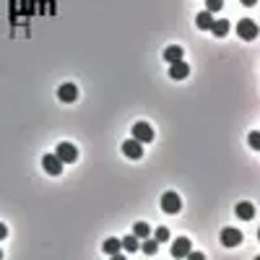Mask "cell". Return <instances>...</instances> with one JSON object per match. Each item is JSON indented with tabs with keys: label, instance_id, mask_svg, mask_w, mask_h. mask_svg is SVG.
Masks as SVG:
<instances>
[{
	"label": "cell",
	"instance_id": "6da1fadb",
	"mask_svg": "<svg viewBox=\"0 0 260 260\" xmlns=\"http://www.w3.org/2000/svg\"><path fill=\"white\" fill-rule=\"evenodd\" d=\"M237 34L242 36L245 42H253V39H258V24L253 18H242V21L237 24Z\"/></svg>",
	"mask_w": 260,
	"mask_h": 260
},
{
	"label": "cell",
	"instance_id": "7a4b0ae2",
	"mask_svg": "<svg viewBox=\"0 0 260 260\" xmlns=\"http://www.w3.org/2000/svg\"><path fill=\"white\" fill-rule=\"evenodd\" d=\"M162 208H164V213H180V208H182V200H180V195L177 193H164L162 195Z\"/></svg>",
	"mask_w": 260,
	"mask_h": 260
},
{
	"label": "cell",
	"instance_id": "3957f363",
	"mask_svg": "<svg viewBox=\"0 0 260 260\" xmlns=\"http://www.w3.org/2000/svg\"><path fill=\"white\" fill-rule=\"evenodd\" d=\"M133 138L138 143H151L154 141V128L148 123H135L133 125Z\"/></svg>",
	"mask_w": 260,
	"mask_h": 260
},
{
	"label": "cell",
	"instance_id": "277c9868",
	"mask_svg": "<svg viewBox=\"0 0 260 260\" xmlns=\"http://www.w3.org/2000/svg\"><path fill=\"white\" fill-rule=\"evenodd\" d=\"M55 156H58L63 164H70V162H76V159H78V148L73 146V143H60V146H58V151H55Z\"/></svg>",
	"mask_w": 260,
	"mask_h": 260
},
{
	"label": "cell",
	"instance_id": "5b68a950",
	"mask_svg": "<svg viewBox=\"0 0 260 260\" xmlns=\"http://www.w3.org/2000/svg\"><path fill=\"white\" fill-rule=\"evenodd\" d=\"M239 242H242V231L239 229H234V227L221 229V245L224 247H237Z\"/></svg>",
	"mask_w": 260,
	"mask_h": 260
},
{
	"label": "cell",
	"instance_id": "8992f818",
	"mask_svg": "<svg viewBox=\"0 0 260 260\" xmlns=\"http://www.w3.org/2000/svg\"><path fill=\"white\" fill-rule=\"evenodd\" d=\"M42 166H44V172H47V174H52V177H58V174L63 172V162L55 154H44L42 156Z\"/></svg>",
	"mask_w": 260,
	"mask_h": 260
},
{
	"label": "cell",
	"instance_id": "52a82bcc",
	"mask_svg": "<svg viewBox=\"0 0 260 260\" xmlns=\"http://www.w3.org/2000/svg\"><path fill=\"white\" fill-rule=\"evenodd\" d=\"M190 250H193L190 239H188V237H177V239L172 242V258H188Z\"/></svg>",
	"mask_w": 260,
	"mask_h": 260
},
{
	"label": "cell",
	"instance_id": "ba28073f",
	"mask_svg": "<svg viewBox=\"0 0 260 260\" xmlns=\"http://www.w3.org/2000/svg\"><path fill=\"white\" fill-rule=\"evenodd\" d=\"M188 76H190V65H188V63H182V60L169 63V78L182 81V78H188Z\"/></svg>",
	"mask_w": 260,
	"mask_h": 260
},
{
	"label": "cell",
	"instance_id": "9c48e42d",
	"mask_svg": "<svg viewBox=\"0 0 260 260\" xmlns=\"http://www.w3.org/2000/svg\"><path fill=\"white\" fill-rule=\"evenodd\" d=\"M58 97H60V101H65V104H73V101L78 99V89L73 86V83H63V86L58 89Z\"/></svg>",
	"mask_w": 260,
	"mask_h": 260
},
{
	"label": "cell",
	"instance_id": "30bf717a",
	"mask_svg": "<svg viewBox=\"0 0 260 260\" xmlns=\"http://www.w3.org/2000/svg\"><path fill=\"white\" fill-rule=\"evenodd\" d=\"M123 154L128 156V159H141L143 156V143H138L135 138L133 141H125L123 143Z\"/></svg>",
	"mask_w": 260,
	"mask_h": 260
},
{
	"label": "cell",
	"instance_id": "8fae6325",
	"mask_svg": "<svg viewBox=\"0 0 260 260\" xmlns=\"http://www.w3.org/2000/svg\"><path fill=\"white\" fill-rule=\"evenodd\" d=\"M237 216L242 221L255 219V206H253V203H237Z\"/></svg>",
	"mask_w": 260,
	"mask_h": 260
},
{
	"label": "cell",
	"instance_id": "7c38bea8",
	"mask_svg": "<svg viewBox=\"0 0 260 260\" xmlns=\"http://www.w3.org/2000/svg\"><path fill=\"white\" fill-rule=\"evenodd\" d=\"M182 47H180V44H169V47H166L164 50V60L166 63H177V60H182Z\"/></svg>",
	"mask_w": 260,
	"mask_h": 260
},
{
	"label": "cell",
	"instance_id": "4fadbf2b",
	"mask_svg": "<svg viewBox=\"0 0 260 260\" xmlns=\"http://www.w3.org/2000/svg\"><path fill=\"white\" fill-rule=\"evenodd\" d=\"M195 24H198V29H211V24H213L211 11H200L198 16H195Z\"/></svg>",
	"mask_w": 260,
	"mask_h": 260
},
{
	"label": "cell",
	"instance_id": "5bb4252c",
	"mask_svg": "<svg viewBox=\"0 0 260 260\" xmlns=\"http://www.w3.org/2000/svg\"><path fill=\"white\" fill-rule=\"evenodd\" d=\"M211 32L216 34V36H227V34H229V21H227V18L213 21V24H211Z\"/></svg>",
	"mask_w": 260,
	"mask_h": 260
},
{
	"label": "cell",
	"instance_id": "9a60e30c",
	"mask_svg": "<svg viewBox=\"0 0 260 260\" xmlns=\"http://www.w3.org/2000/svg\"><path fill=\"white\" fill-rule=\"evenodd\" d=\"M120 247H123V250H128V253H135V250L141 247V239H138L135 234H128V237L123 239V242H120Z\"/></svg>",
	"mask_w": 260,
	"mask_h": 260
},
{
	"label": "cell",
	"instance_id": "2e32d148",
	"mask_svg": "<svg viewBox=\"0 0 260 260\" xmlns=\"http://www.w3.org/2000/svg\"><path fill=\"white\" fill-rule=\"evenodd\" d=\"M133 234H135L138 239H146V237H151V227H148L146 221H138V224L133 227Z\"/></svg>",
	"mask_w": 260,
	"mask_h": 260
},
{
	"label": "cell",
	"instance_id": "e0dca14e",
	"mask_svg": "<svg viewBox=\"0 0 260 260\" xmlns=\"http://www.w3.org/2000/svg\"><path fill=\"white\" fill-rule=\"evenodd\" d=\"M104 253H107V255H112V258H115V255H120V239L109 237L107 242H104Z\"/></svg>",
	"mask_w": 260,
	"mask_h": 260
},
{
	"label": "cell",
	"instance_id": "ac0fdd59",
	"mask_svg": "<svg viewBox=\"0 0 260 260\" xmlns=\"http://www.w3.org/2000/svg\"><path fill=\"white\" fill-rule=\"evenodd\" d=\"M141 247H143L146 255H156V250H159V242H156V239H151V237H146L143 242H141Z\"/></svg>",
	"mask_w": 260,
	"mask_h": 260
},
{
	"label": "cell",
	"instance_id": "d6986e66",
	"mask_svg": "<svg viewBox=\"0 0 260 260\" xmlns=\"http://www.w3.org/2000/svg\"><path fill=\"white\" fill-rule=\"evenodd\" d=\"M154 239H156V242H166V239H169V229L159 227V229H156V234H154Z\"/></svg>",
	"mask_w": 260,
	"mask_h": 260
},
{
	"label": "cell",
	"instance_id": "ffe728a7",
	"mask_svg": "<svg viewBox=\"0 0 260 260\" xmlns=\"http://www.w3.org/2000/svg\"><path fill=\"white\" fill-rule=\"evenodd\" d=\"M247 143H250V148H255V151H258V148H260V133H258V130H253V133H250V138H247Z\"/></svg>",
	"mask_w": 260,
	"mask_h": 260
},
{
	"label": "cell",
	"instance_id": "44dd1931",
	"mask_svg": "<svg viewBox=\"0 0 260 260\" xmlns=\"http://www.w3.org/2000/svg\"><path fill=\"white\" fill-rule=\"evenodd\" d=\"M221 5H224V0H206V8L213 13V11H221Z\"/></svg>",
	"mask_w": 260,
	"mask_h": 260
},
{
	"label": "cell",
	"instance_id": "7402d4cb",
	"mask_svg": "<svg viewBox=\"0 0 260 260\" xmlns=\"http://www.w3.org/2000/svg\"><path fill=\"white\" fill-rule=\"evenodd\" d=\"M188 258H193V260H203V253H193V250H190Z\"/></svg>",
	"mask_w": 260,
	"mask_h": 260
},
{
	"label": "cell",
	"instance_id": "603a6c76",
	"mask_svg": "<svg viewBox=\"0 0 260 260\" xmlns=\"http://www.w3.org/2000/svg\"><path fill=\"white\" fill-rule=\"evenodd\" d=\"M5 234H8V227L0 224V239H5Z\"/></svg>",
	"mask_w": 260,
	"mask_h": 260
},
{
	"label": "cell",
	"instance_id": "cb8c5ba5",
	"mask_svg": "<svg viewBox=\"0 0 260 260\" xmlns=\"http://www.w3.org/2000/svg\"><path fill=\"white\" fill-rule=\"evenodd\" d=\"M258 0H242V5H255Z\"/></svg>",
	"mask_w": 260,
	"mask_h": 260
},
{
	"label": "cell",
	"instance_id": "d4e9b609",
	"mask_svg": "<svg viewBox=\"0 0 260 260\" xmlns=\"http://www.w3.org/2000/svg\"><path fill=\"white\" fill-rule=\"evenodd\" d=\"M0 258H3V253H0Z\"/></svg>",
	"mask_w": 260,
	"mask_h": 260
}]
</instances>
